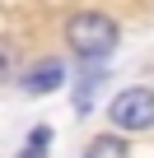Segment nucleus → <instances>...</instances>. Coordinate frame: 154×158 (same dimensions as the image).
<instances>
[{"label":"nucleus","mask_w":154,"mask_h":158,"mask_svg":"<svg viewBox=\"0 0 154 158\" xmlns=\"http://www.w3.org/2000/svg\"><path fill=\"white\" fill-rule=\"evenodd\" d=\"M121 42V23L108 10H80L65 19V47L80 60H108Z\"/></svg>","instance_id":"f257e3e1"},{"label":"nucleus","mask_w":154,"mask_h":158,"mask_svg":"<svg viewBox=\"0 0 154 158\" xmlns=\"http://www.w3.org/2000/svg\"><path fill=\"white\" fill-rule=\"evenodd\" d=\"M108 121L126 135H140V130H154V89L149 84H131L121 89L112 102H108Z\"/></svg>","instance_id":"f03ea898"},{"label":"nucleus","mask_w":154,"mask_h":158,"mask_svg":"<svg viewBox=\"0 0 154 158\" xmlns=\"http://www.w3.org/2000/svg\"><path fill=\"white\" fill-rule=\"evenodd\" d=\"M61 84H65V65H61V60H37V65H33V70H28V74L19 79V89H24L28 98L56 93Z\"/></svg>","instance_id":"7ed1b4c3"},{"label":"nucleus","mask_w":154,"mask_h":158,"mask_svg":"<svg viewBox=\"0 0 154 158\" xmlns=\"http://www.w3.org/2000/svg\"><path fill=\"white\" fill-rule=\"evenodd\" d=\"M84 158H131V144L121 135H94L84 144Z\"/></svg>","instance_id":"20e7f679"},{"label":"nucleus","mask_w":154,"mask_h":158,"mask_svg":"<svg viewBox=\"0 0 154 158\" xmlns=\"http://www.w3.org/2000/svg\"><path fill=\"white\" fill-rule=\"evenodd\" d=\"M14 65H19V47H14L10 37H0V84L14 74Z\"/></svg>","instance_id":"39448f33"},{"label":"nucleus","mask_w":154,"mask_h":158,"mask_svg":"<svg viewBox=\"0 0 154 158\" xmlns=\"http://www.w3.org/2000/svg\"><path fill=\"white\" fill-rule=\"evenodd\" d=\"M14 158H47V144H37V139H28V144H24V153H14Z\"/></svg>","instance_id":"423d86ee"}]
</instances>
